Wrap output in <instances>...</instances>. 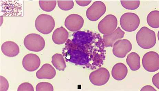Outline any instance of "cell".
Segmentation results:
<instances>
[{
    "label": "cell",
    "mask_w": 159,
    "mask_h": 91,
    "mask_svg": "<svg viewBox=\"0 0 159 91\" xmlns=\"http://www.w3.org/2000/svg\"><path fill=\"white\" fill-rule=\"evenodd\" d=\"M117 20L115 16L108 15L102 20L98 24V29L102 34L106 35L112 33L116 29Z\"/></svg>",
    "instance_id": "6"
},
{
    "label": "cell",
    "mask_w": 159,
    "mask_h": 91,
    "mask_svg": "<svg viewBox=\"0 0 159 91\" xmlns=\"http://www.w3.org/2000/svg\"><path fill=\"white\" fill-rule=\"evenodd\" d=\"M84 23V19L80 15L72 14L66 18L65 25L67 29L70 31L75 32L82 29Z\"/></svg>",
    "instance_id": "10"
},
{
    "label": "cell",
    "mask_w": 159,
    "mask_h": 91,
    "mask_svg": "<svg viewBox=\"0 0 159 91\" xmlns=\"http://www.w3.org/2000/svg\"><path fill=\"white\" fill-rule=\"evenodd\" d=\"M132 48V43L129 40L126 39L120 40L114 44L113 53L116 57L123 58L131 51Z\"/></svg>",
    "instance_id": "9"
},
{
    "label": "cell",
    "mask_w": 159,
    "mask_h": 91,
    "mask_svg": "<svg viewBox=\"0 0 159 91\" xmlns=\"http://www.w3.org/2000/svg\"><path fill=\"white\" fill-rule=\"evenodd\" d=\"M9 84L8 80L4 77L0 76V91H6L8 90Z\"/></svg>",
    "instance_id": "25"
},
{
    "label": "cell",
    "mask_w": 159,
    "mask_h": 91,
    "mask_svg": "<svg viewBox=\"0 0 159 91\" xmlns=\"http://www.w3.org/2000/svg\"><path fill=\"white\" fill-rule=\"evenodd\" d=\"M76 3L80 6L82 7H85L89 5L91 1H76Z\"/></svg>",
    "instance_id": "27"
},
{
    "label": "cell",
    "mask_w": 159,
    "mask_h": 91,
    "mask_svg": "<svg viewBox=\"0 0 159 91\" xmlns=\"http://www.w3.org/2000/svg\"><path fill=\"white\" fill-rule=\"evenodd\" d=\"M52 62L54 66L59 71H64L66 67L65 59L61 54H56L53 55Z\"/></svg>",
    "instance_id": "18"
},
{
    "label": "cell",
    "mask_w": 159,
    "mask_h": 91,
    "mask_svg": "<svg viewBox=\"0 0 159 91\" xmlns=\"http://www.w3.org/2000/svg\"><path fill=\"white\" fill-rule=\"evenodd\" d=\"M36 91H53L52 84L49 83L41 82L38 84L36 87Z\"/></svg>",
    "instance_id": "23"
},
{
    "label": "cell",
    "mask_w": 159,
    "mask_h": 91,
    "mask_svg": "<svg viewBox=\"0 0 159 91\" xmlns=\"http://www.w3.org/2000/svg\"><path fill=\"white\" fill-rule=\"evenodd\" d=\"M24 43L25 48L32 52H38L42 51L45 46L43 38L37 34H30L25 37Z\"/></svg>",
    "instance_id": "3"
},
{
    "label": "cell",
    "mask_w": 159,
    "mask_h": 91,
    "mask_svg": "<svg viewBox=\"0 0 159 91\" xmlns=\"http://www.w3.org/2000/svg\"><path fill=\"white\" fill-rule=\"evenodd\" d=\"M18 91H34V87L29 83H24L18 87Z\"/></svg>",
    "instance_id": "24"
},
{
    "label": "cell",
    "mask_w": 159,
    "mask_h": 91,
    "mask_svg": "<svg viewBox=\"0 0 159 91\" xmlns=\"http://www.w3.org/2000/svg\"><path fill=\"white\" fill-rule=\"evenodd\" d=\"M69 33L62 27L57 28L53 33L52 40L57 45H61L65 43L68 39Z\"/></svg>",
    "instance_id": "16"
},
{
    "label": "cell",
    "mask_w": 159,
    "mask_h": 91,
    "mask_svg": "<svg viewBox=\"0 0 159 91\" xmlns=\"http://www.w3.org/2000/svg\"><path fill=\"white\" fill-rule=\"evenodd\" d=\"M141 91H157L153 87L150 85H146L143 87L141 90Z\"/></svg>",
    "instance_id": "28"
},
{
    "label": "cell",
    "mask_w": 159,
    "mask_h": 91,
    "mask_svg": "<svg viewBox=\"0 0 159 91\" xmlns=\"http://www.w3.org/2000/svg\"><path fill=\"white\" fill-rule=\"evenodd\" d=\"M57 2L56 1H39V5L40 8L43 11L50 12L55 8Z\"/></svg>",
    "instance_id": "20"
},
{
    "label": "cell",
    "mask_w": 159,
    "mask_h": 91,
    "mask_svg": "<svg viewBox=\"0 0 159 91\" xmlns=\"http://www.w3.org/2000/svg\"><path fill=\"white\" fill-rule=\"evenodd\" d=\"M126 61L130 69L133 71H138L141 67L140 57L136 52L130 53L127 56Z\"/></svg>",
    "instance_id": "17"
},
{
    "label": "cell",
    "mask_w": 159,
    "mask_h": 91,
    "mask_svg": "<svg viewBox=\"0 0 159 91\" xmlns=\"http://www.w3.org/2000/svg\"><path fill=\"white\" fill-rule=\"evenodd\" d=\"M152 83L157 88V89H159V73L156 74L152 77Z\"/></svg>",
    "instance_id": "26"
},
{
    "label": "cell",
    "mask_w": 159,
    "mask_h": 91,
    "mask_svg": "<svg viewBox=\"0 0 159 91\" xmlns=\"http://www.w3.org/2000/svg\"><path fill=\"white\" fill-rule=\"evenodd\" d=\"M110 74L107 69L102 67L92 72L89 75L90 82L93 85L101 86L104 85L109 80Z\"/></svg>",
    "instance_id": "8"
},
{
    "label": "cell",
    "mask_w": 159,
    "mask_h": 91,
    "mask_svg": "<svg viewBox=\"0 0 159 91\" xmlns=\"http://www.w3.org/2000/svg\"><path fill=\"white\" fill-rule=\"evenodd\" d=\"M120 3L124 8L130 10H135L140 4L139 1H121Z\"/></svg>",
    "instance_id": "21"
},
{
    "label": "cell",
    "mask_w": 159,
    "mask_h": 91,
    "mask_svg": "<svg viewBox=\"0 0 159 91\" xmlns=\"http://www.w3.org/2000/svg\"><path fill=\"white\" fill-rule=\"evenodd\" d=\"M147 22L149 26L153 29L159 27V11H152L148 15Z\"/></svg>",
    "instance_id": "19"
},
{
    "label": "cell",
    "mask_w": 159,
    "mask_h": 91,
    "mask_svg": "<svg viewBox=\"0 0 159 91\" xmlns=\"http://www.w3.org/2000/svg\"><path fill=\"white\" fill-rule=\"evenodd\" d=\"M106 9V6L104 2L100 1L95 2L88 9L87 17L91 21H96L105 13Z\"/></svg>",
    "instance_id": "7"
},
{
    "label": "cell",
    "mask_w": 159,
    "mask_h": 91,
    "mask_svg": "<svg viewBox=\"0 0 159 91\" xmlns=\"http://www.w3.org/2000/svg\"><path fill=\"white\" fill-rule=\"evenodd\" d=\"M57 2L59 8L63 11L71 10L74 6V2L72 1H58Z\"/></svg>",
    "instance_id": "22"
},
{
    "label": "cell",
    "mask_w": 159,
    "mask_h": 91,
    "mask_svg": "<svg viewBox=\"0 0 159 91\" xmlns=\"http://www.w3.org/2000/svg\"><path fill=\"white\" fill-rule=\"evenodd\" d=\"M128 73V68L122 63H118L116 64L112 69V77L117 80H123L126 77Z\"/></svg>",
    "instance_id": "15"
},
{
    "label": "cell",
    "mask_w": 159,
    "mask_h": 91,
    "mask_svg": "<svg viewBox=\"0 0 159 91\" xmlns=\"http://www.w3.org/2000/svg\"><path fill=\"white\" fill-rule=\"evenodd\" d=\"M124 32L119 27L111 33L103 36V42L105 46L112 47L115 43L124 37L125 34Z\"/></svg>",
    "instance_id": "12"
},
{
    "label": "cell",
    "mask_w": 159,
    "mask_h": 91,
    "mask_svg": "<svg viewBox=\"0 0 159 91\" xmlns=\"http://www.w3.org/2000/svg\"><path fill=\"white\" fill-rule=\"evenodd\" d=\"M136 40L141 48L148 49L153 48L157 43L156 36L154 31L146 27H143L136 35Z\"/></svg>",
    "instance_id": "1"
},
{
    "label": "cell",
    "mask_w": 159,
    "mask_h": 91,
    "mask_svg": "<svg viewBox=\"0 0 159 91\" xmlns=\"http://www.w3.org/2000/svg\"><path fill=\"white\" fill-rule=\"evenodd\" d=\"M143 67L149 72H154L159 68V55L157 52H149L144 55L142 61Z\"/></svg>",
    "instance_id": "5"
},
{
    "label": "cell",
    "mask_w": 159,
    "mask_h": 91,
    "mask_svg": "<svg viewBox=\"0 0 159 91\" xmlns=\"http://www.w3.org/2000/svg\"><path fill=\"white\" fill-rule=\"evenodd\" d=\"M40 59L39 56L34 54L26 55L24 57L22 64L25 70L29 71H34L40 67Z\"/></svg>",
    "instance_id": "11"
},
{
    "label": "cell",
    "mask_w": 159,
    "mask_h": 91,
    "mask_svg": "<svg viewBox=\"0 0 159 91\" xmlns=\"http://www.w3.org/2000/svg\"><path fill=\"white\" fill-rule=\"evenodd\" d=\"M1 50L4 55L9 57H14L20 52V48L15 42L7 41L3 43L1 46Z\"/></svg>",
    "instance_id": "14"
},
{
    "label": "cell",
    "mask_w": 159,
    "mask_h": 91,
    "mask_svg": "<svg viewBox=\"0 0 159 91\" xmlns=\"http://www.w3.org/2000/svg\"><path fill=\"white\" fill-rule=\"evenodd\" d=\"M140 23L138 16L132 12L123 14L120 19V24L122 29L128 32H131L138 29Z\"/></svg>",
    "instance_id": "4"
},
{
    "label": "cell",
    "mask_w": 159,
    "mask_h": 91,
    "mask_svg": "<svg viewBox=\"0 0 159 91\" xmlns=\"http://www.w3.org/2000/svg\"><path fill=\"white\" fill-rule=\"evenodd\" d=\"M55 22L53 18L49 15L41 14L35 21L36 30L40 33L47 34L51 33L55 28Z\"/></svg>",
    "instance_id": "2"
},
{
    "label": "cell",
    "mask_w": 159,
    "mask_h": 91,
    "mask_svg": "<svg viewBox=\"0 0 159 91\" xmlns=\"http://www.w3.org/2000/svg\"><path fill=\"white\" fill-rule=\"evenodd\" d=\"M56 72L52 66L49 64L43 65L36 74L39 79H52L56 76Z\"/></svg>",
    "instance_id": "13"
}]
</instances>
